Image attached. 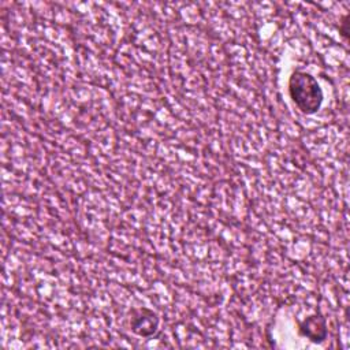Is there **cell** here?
<instances>
[{
	"label": "cell",
	"mask_w": 350,
	"mask_h": 350,
	"mask_svg": "<svg viewBox=\"0 0 350 350\" xmlns=\"http://www.w3.org/2000/svg\"><path fill=\"white\" fill-rule=\"evenodd\" d=\"M288 93L294 104L304 113H314L323 103V90L319 82L305 71H295L288 79Z\"/></svg>",
	"instance_id": "1"
},
{
	"label": "cell",
	"mask_w": 350,
	"mask_h": 350,
	"mask_svg": "<svg viewBox=\"0 0 350 350\" xmlns=\"http://www.w3.org/2000/svg\"><path fill=\"white\" fill-rule=\"evenodd\" d=\"M299 331L310 340L321 342L327 335L325 321L321 316H310L299 325Z\"/></svg>",
	"instance_id": "2"
}]
</instances>
